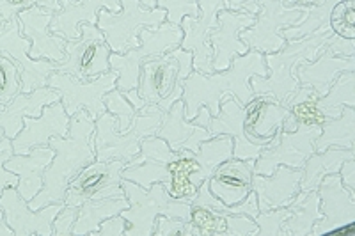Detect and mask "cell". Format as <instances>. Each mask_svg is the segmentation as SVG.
I'll list each match as a JSON object with an SVG mask.
<instances>
[{"instance_id": "6f0895ef", "label": "cell", "mask_w": 355, "mask_h": 236, "mask_svg": "<svg viewBox=\"0 0 355 236\" xmlns=\"http://www.w3.org/2000/svg\"><path fill=\"white\" fill-rule=\"evenodd\" d=\"M0 236H15L12 229L9 228L8 222H6L4 212H2V208H0Z\"/></svg>"}, {"instance_id": "52a82bcc", "label": "cell", "mask_w": 355, "mask_h": 236, "mask_svg": "<svg viewBox=\"0 0 355 236\" xmlns=\"http://www.w3.org/2000/svg\"><path fill=\"white\" fill-rule=\"evenodd\" d=\"M167 12L160 8L148 9L139 0H121V11L101 9L96 27L100 28L112 53H126L141 44L144 27H158L166 22Z\"/></svg>"}, {"instance_id": "603a6c76", "label": "cell", "mask_w": 355, "mask_h": 236, "mask_svg": "<svg viewBox=\"0 0 355 236\" xmlns=\"http://www.w3.org/2000/svg\"><path fill=\"white\" fill-rule=\"evenodd\" d=\"M252 181H254V158L242 160L234 156L222 162L208 178L211 194L226 206L242 203L252 192Z\"/></svg>"}, {"instance_id": "f35d334b", "label": "cell", "mask_w": 355, "mask_h": 236, "mask_svg": "<svg viewBox=\"0 0 355 236\" xmlns=\"http://www.w3.org/2000/svg\"><path fill=\"white\" fill-rule=\"evenodd\" d=\"M329 28L336 36L355 40V0H341L332 8Z\"/></svg>"}, {"instance_id": "d590c367", "label": "cell", "mask_w": 355, "mask_h": 236, "mask_svg": "<svg viewBox=\"0 0 355 236\" xmlns=\"http://www.w3.org/2000/svg\"><path fill=\"white\" fill-rule=\"evenodd\" d=\"M198 162L194 158V153L192 151H180V158L174 162H171L169 172L171 178L166 183L167 192L171 194V197L174 199L189 201L192 204V199L198 194V187L192 185L190 176L198 171Z\"/></svg>"}, {"instance_id": "5bb4252c", "label": "cell", "mask_w": 355, "mask_h": 236, "mask_svg": "<svg viewBox=\"0 0 355 236\" xmlns=\"http://www.w3.org/2000/svg\"><path fill=\"white\" fill-rule=\"evenodd\" d=\"M295 123L290 110L268 94L254 96L243 105V133L247 140L258 146H270L279 132H295Z\"/></svg>"}, {"instance_id": "277c9868", "label": "cell", "mask_w": 355, "mask_h": 236, "mask_svg": "<svg viewBox=\"0 0 355 236\" xmlns=\"http://www.w3.org/2000/svg\"><path fill=\"white\" fill-rule=\"evenodd\" d=\"M123 190L128 199V208L121 213L128 220L125 236H153L155 220L158 215L190 220L192 204L189 201L174 199L164 183L142 188L133 181L123 180Z\"/></svg>"}, {"instance_id": "ab89813d", "label": "cell", "mask_w": 355, "mask_h": 236, "mask_svg": "<svg viewBox=\"0 0 355 236\" xmlns=\"http://www.w3.org/2000/svg\"><path fill=\"white\" fill-rule=\"evenodd\" d=\"M103 103H105L107 107V112L112 114V116L116 117L117 132H128L130 126H132L133 117H135L137 112H135V108L132 107V103L126 100L125 94H123L121 91H117V89H112V91H109L105 96H103Z\"/></svg>"}, {"instance_id": "d4e9b609", "label": "cell", "mask_w": 355, "mask_h": 236, "mask_svg": "<svg viewBox=\"0 0 355 236\" xmlns=\"http://www.w3.org/2000/svg\"><path fill=\"white\" fill-rule=\"evenodd\" d=\"M101 9L119 12L121 0H61V11L53 15L50 31L66 41L77 40L80 37V25H96Z\"/></svg>"}, {"instance_id": "9f6ffc18", "label": "cell", "mask_w": 355, "mask_h": 236, "mask_svg": "<svg viewBox=\"0 0 355 236\" xmlns=\"http://www.w3.org/2000/svg\"><path fill=\"white\" fill-rule=\"evenodd\" d=\"M37 6L52 12L61 11V0H37Z\"/></svg>"}, {"instance_id": "7c38bea8", "label": "cell", "mask_w": 355, "mask_h": 236, "mask_svg": "<svg viewBox=\"0 0 355 236\" xmlns=\"http://www.w3.org/2000/svg\"><path fill=\"white\" fill-rule=\"evenodd\" d=\"M28 50H31V41L21 34L18 17L6 22L0 28V53L9 57L20 71L21 92H31L46 85L49 76L57 69V62L46 59H33Z\"/></svg>"}, {"instance_id": "4dcf8cb0", "label": "cell", "mask_w": 355, "mask_h": 236, "mask_svg": "<svg viewBox=\"0 0 355 236\" xmlns=\"http://www.w3.org/2000/svg\"><path fill=\"white\" fill-rule=\"evenodd\" d=\"M348 158H355L354 149L338 148L331 146L325 151L313 153L306 160L302 167V178H300V192H311L316 190L318 185L327 174L339 172V167Z\"/></svg>"}, {"instance_id": "5b68a950", "label": "cell", "mask_w": 355, "mask_h": 236, "mask_svg": "<svg viewBox=\"0 0 355 236\" xmlns=\"http://www.w3.org/2000/svg\"><path fill=\"white\" fill-rule=\"evenodd\" d=\"M183 41V28L180 25L164 22L158 27H144L141 31V44L126 53H112L109 59L110 69L117 73L116 89L123 94L137 89L141 66L146 60L180 49Z\"/></svg>"}, {"instance_id": "4fadbf2b", "label": "cell", "mask_w": 355, "mask_h": 236, "mask_svg": "<svg viewBox=\"0 0 355 236\" xmlns=\"http://www.w3.org/2000/svg\"><path fill=\"white\" fill-rule=\"evenodd\" d=\"M125 160H94L69 183L64 203L80 206L89 199L125 197L123 190V169Z\"/></svg>"}, {"instance_id": "8fae6325", "label": "cell", "mask_w": 355, "mask_h": 236, "mask_svg": "<svg viewBox=\"0 0 355 236\" xmlns=\"http://www.w3.org/2000/svg\"><path fill=\"white\" fill-rule=\"evenodd\" d=\"M183 84L180 78V62L173 53L146 60L141 66L137 92L150 105H157L166 114L178 100L183 98Z\"/></svg>"}, {"instance_id": "f1b7e54d", "label": "cell", "mask_w": 355, "mask_h": 236, "mask_svg": "<svg viewBox=\"0 0 355 236\" xmlns=\"http://www.w3.org/2000/svg\"><path fill=\"white\" fill-rule=\"evenodd\" d=\"M55 101H61V92L49 85L37 87L31 92H20L0 112V130L4 132V137L12 140L24 128L25 117L41 116L43 108Z\"/></svg>"}, {"instance_id": "1f68e13d", "label": "cell", "mask_w": 355, "mask_h": 236, "mask_svg": "<svg viewBox=\"0 0 355 236\" xmlns=\"http://www.w3.org/2000/svg\"><path fill=\"white\" fill-rule=\"evenodd\" d=\"M128 208L126 197L89 199L78 206V215L73 226V236H94L98 228L109 217L123 213Z\"/></svg>"}, {"instance_id": "681fc988", "label": "cell", "mask_w": 355, "mask_h": 236, "mask_svg": "<svg viewBox=\"0 0 355 236\" xmlns=\"http://www.w3.org/2000/svg\"><path fill=\"white\" fill-rule=\"evenodd\" d=\"M126 229H128V220L121 213H117L103 220L94 236H125Z\"/></svg>"}, {"instance_id": "ffe728a7", "label": "cell", "mask_w": 355, "mask_h": 236, "mask_svg": "<svg viewBox=\"0 0 355 236\" xmlns=\"http://www.w3.org/2000/svg\"><path fill=\"white\" fill-rule=\"evenodd\" d=\"M256 17L243 11L222 9L217 15V22L210 34L214 49V71H224L231 66L234 57L249 52V47L240 40V33L254 24Z\"/></svg>"}, {"instance_id": "9c48e42d", "label": "cell", "mask_w": 355, "mask_h": 236, "mask_svg": "<svg viewBox=\"0 0 355 236\" xmlns=\"http://www.w3.org/2000/svg\"><path fill=\"white\" fill-rule=\"evenodd\" d=\"M112 50L96 25L82 24L80 37L66 41V59L57 62L55 71L68 73L80 81H94L110 69Z\"/></svg>"}, {"instance_id": "816d5d0a", "label": "cell", "mask_w": 355, "mask_h": 236, "mask_svg": "<svg viewBox=\"0 0 355 236\" xmlns=\"http://www.w3.org/2000/svg\"><path fill=\"white\" fill-rule=\"evenodd\" d=\"M355 40H345V37H339V36H332L329 40V43L325 44V49L331 56L334 57H350L355 56Z\"/></svg>"}, {"instance_id": "f6af8a7d", "label": "cell", "mask_w": 355, "mask_h": 236, "mask_svg": "<svg viewBox=\"0 0 355 236\" xmlns=\"http://www.w3.org/2000/svg\"><path fill=\"white\" fill-rule=\"evenodd\" d=\"M157 8L167 12L166 22L180 25L185 17H198V0H157Z\"/></svg>"}, {"instance_id": "4316f807", "label": "cell", "mask_w": 355, "mask_h": 236, "mask_svg": "<svg viewBox=\"0 0 355 236\" xmlns=\"http://www.w3.org/2000/svg\"><path fill=\"white\" fill-rule=\"evenodd\" d=\"M208 130L211 135H231L233 137V156L234 158H258L265 146L249 142L243 133V105L231 94L220 100V110L217 116L210 117Z\"/></svg>"}, {"instance_id": "ba28073f", "label": "cell", "mask_w": 355, "mask_h": 236, "mask_svg": "<svg viewBox=\"0 0 355 236\" xmlns=\"http://www.w3.org/2000/svg\"><path fill=\"white\" fill-rule=\"evenodd\" d=\"M259 12L254 24L240 33V40L250 50H258L263 56L275 53L283 49L286 40L281 36L283 28L299 24L306 17L309 6L286 8L283 0H258Z\"/></svg>"}, {"instance_id": "2e32d148", "label": "cell", "mask_w": 355, "mask_h": 236, "mask_svg": "<svg viewBox=\"0 0 355 236\" xmlns=\"http://www.w3.org/2000/svg\"><path fill=\"white\" fill-rule=\"evenodd\" d=\"M198 17H185L180 24L183 28V41L180 49L192 52L196 71L211 75L215 71L210 34L217 22L218 11L226 9V0H198Z\"/></svg>"}, {"instance_id": "74e56055", "label": "cell", "mask_w": 355, "mask_h": 236, "mask_svg": "<svg viewBox=\"0 0 355 236\" xmlns=\"http://www.w3.org/2000/svg\"><path fill=\"white\" fill-rule=\"evenodd\" d=\"M338 2H341V0H316L315 4L309 6L306 17L299 24L283 28L281 36L286 41H293L311 36V34H316L320 31H327L331 11Z\"/></svg>"}, {"instance_id": "e575fe53", "label": "cell", "mask_w": 355, "mask_h": 236, "mask_svg": "<svg viewBox=\"0 0 355 236\" xmlns=\"http://www.w3.org/2000/svg\"><path fill=\"white\" fill-rule=\"evenodd\" d=\"M233 156V137L231 135H215L210 140H205L194 158L198 162V171L190 176L192 185L199 188L202 181L211 176V172L227 158Z\"/></svg>"}, {"instance_id": "ee69618b", "label": "cell", "mask_w": 355, "mask_h": 236, "mask_svg": "<svg viewBox=\"0 0 355 236\" xmlns=\"http://www.w3.org/2000/svg\"><path fill=\"white\" fill-rule=\"evenodd\" d=\"M153 236H202V231L196 228L190 220L158 215L155 220Z\"/></svg>"}, {"instance_id": "60d3db41", "label": "cell", "mask_w": 355, "mask_h": 236, "mask_svg": "<svg viewBox=\"0 0 355 236\" xmlns=\"http://www.w3.org/2000/svg\"><path fill=\"white\" fill-rule=\"evenodd\" d=\"M21 92L20 71L9 57L0 53V103L8 105Z\"/></svg>"}, {"instance_id": "f907efd6", "label": "cell", "mask_w": 355, "mask_h": 236, "mask_svg": "<svg viewBox=\"0 0 355 236\" xmlns=\"http://www.w3.org/2000/svg\"><path fill=\"white\" fill-rule=\"evenodd\" d=\"M37 4V0H0V18L9 22L11 18L18 17L21 11L31 9Z\"/></svg>"}, {"instance_id": "bcb514c9", "label": "cell", "mask_w": 355, "mask_h": 236, "mask_svg": "<svg viewBox=\"0 0 355 236\" xmlns=\"http://www.w3.org/2000/svg\"><path fill=\"white\" fill-rule=\"evenodd\" d=\"M226 220V231L222 236H256L258 224L252 217L245 213H224Z\"/></svg>"}, {"instance_id": "7bdbcfd3", "label": "cell", "mask_w": 355, "mask_h": 236, "mask_svg": "<svg viewBox=\"0 0 355 236\" xmlns=\"http://www.w3.org/2000/svg\"><path fill=\"white\" fill-rule=\"evenodd\" d=\"M291 215V206L284 208L268 210V212H259L254 217L256 224H258V236H284L283 224L284 220Z\"/></svg>"}, {"instance_id": "db71d44e", "label": "cell", "mask_w": 355, "mask_h": 236, "mask_svg": "<svg viewBox=\"0 0 355 236\" xmlns=\"http://www.w3.org/2000/svg\"><path fill=\"white\" fill-rule=\"evenodd\" d=\"M226 9L249 12V15L256 17L259 12V2L258 0H226Z\"/></svg>"}, {"instance_id": "7402d4cb", "label": "cell", "mask_w": 355, "mask_h": 236, "mask_svg": "<svg viewBox=\"0 0 355 236\" xmlns=\"http://www.w3.org/2000/svg\"><path fill=\"white\" fill-rule=\"evenodd\" d=\"M69 119L62 101H55L43 108L41 116L25 117L24 128L12 142L15 155H27L36 146L49 144L52 137H66L69 133Z\"/></svg>"}, {"instance_id": "6125c7cd", "label": "cell", "mask_w": 355, "mask_h": 236, "mask_svg": "<svg viewBox=\"0 0 355 236\" xmlns=\"http://www.w3.org/2000/svg\"><path fill=\"white\" fill-rule=\"evenodd\" d=\"M2 137H4V132H2V130H0V140H2Z\"/></svg>"}, {"instance_id": "f5cc1de1", "label": "cell", "mask_w": 355, "mask_h": 236, "mask_svg": "<svg viewBox=\"0 0 355 236\" xmlns=\"http://www.w3.org/2000/svg\"><path fill=\"white\" fill-rule=\"evenodd\" d=\"M339 176H341V183L355 196V158H348L341 164Z\"/></svg>"}, {"instance_id": "d6986e66", "label": "cell", "mask_w": 355, "mask_h": 236, "mask_svg": "<svg viewBox=\"0 0 355 236\" xmlns=\"http://www.w3.org/2000/svg\"><path fill=\"white\" fill-rule=\"evenodd\" d=\"M178 158L180 153L173 151L166 140L157 135L146 137L141 142L139 155L126 162L123 169V180L133 181L142 188H150L155 183L166 185L171 178V162Z\"/></svg>"}, {"instance_id": "f546056e", "label": "cell", "mask_w": 355, "mask_h": 236, "mask_svg": "<svg viewBox=\"0 0 355 236\" xmlns=\"http://www.w3.org/2000/svg\"><path fill=\"white\" fill-rule=\"evenodd\" d=\"M53 155L55 153L49 144H41L31 149L27 155L12 153L6 160V169L18 174L17 190L27 203L34 199L43 188L44 169L50 165Z\"/></svg>"}, {"instance_id": "9a60e30c", "label": "cell", "mask_w": 355, "mask_h": 236, "mask_svg": "<svg viewBox=\"0 0 355 236\" xmlns=\"http://www.w3.org/2000/svg\"><path fill=\"white\" fill-rule=\"evenodd\" d=\"M320 126H299L295 132H283L275 144L266 146L254 160V174L270 176L279 165L302 169L306 160L315 153V140Z\"/></svg>"}, {"instance_id": "8d00e7d4", "label": "cell", "mask_w": 355, "mask_h": 236, "mask_svg": "<svg viewBox=\"0 0 355 236\" xmlns=\"http://www.w3.org/2000/svg\"><path fill=\"white\" fill-rule=\"evenodd\" d=\"M316 107L325 117H338L343 112V107L355 108V71L336 76L327 94L316 100Z\"/></svg>"}, {"instance_id": "484cf974", "label": "cell", "mask_w": 355, "mask_h": 236, "mask_svg": "<svg viewBox=\"0 0 355 236\" xmlns=\"http://www.w3.org/2000/svg\"><path fill=\"white\" fill-rule=\"evenodd\" d=\"M157 137L164 139L169 144L173 151H192L198 153L205 140H210L211 132L208 128H202L194 121H189L185 117V103L183 100H178L173 107L164 114L162 123L158 126Z\"/></svg>"}, {"instance_id": "94428289", "label": "cell", "mask_w": 355, "mask_h": 236, "mask_svg": "<svg viewBox=\"0 0 355 236\" xmlns=\"http://www.w3.org/2000/svg\"><path fill=\"white\" fill-rule=\"evenodd\" d=\"M4 24H6V22L2 20V18H0V28H2V25H4Z\"/></svg>"}, {"instance_id": "7dc6e473", "label": "cell", "mask_w": 355, "mask_h": 236, "mask_svg": "<svg viewBox=\"0 0 355 236\" xmlns=\"http://www.w3.org/2000/svg\"><path fill=\"white\" fill-rule=\"evenodd\" d=\"M12 153L15 151H12L11 139L2 137V140H0V196H2L6 187H17L18 185V174L6 169V160Z\"/></svg>"}, {"instance_id": "6da1fadb", "label": "cell", "mask_w": 355, "mask_h": 236, "mask_svg": "<svg viewBox=\"0 0 355 236\" xmlns=\"http://www.w3.org/2000/svg\"><path fill=\"white\" fill-rule=\"evenodd\" d=\"M94 130L96 119L85 110H78L69 119V133L66 137H52L49 142L53 149V158L44 169L43 188L34 199L28 201L33 210H40L46 204L62 203L69 183L96 160L94 151Z\"/></svg>"}, {"instance_id": "c3c4849f", "label": "cell", "mask_w": 355, "mask_h": 236, "mask_svg": "<svg viewBox=\"0 0 355 236\" xmlns=\"http://www.w3.org/2000/svg\"><path fill=\"white\" fill-rule=\"evenodd\" d=\"M78 215V206H71V204H64L61 212L57 213L55 219L52 222L53 236H71L73 226Z\"/></svg>"}, {"instance_id": "680465c9", "label": "cell", "mask_w": 355, "mask_h": 236, "mask_svg": "<svg viewBox=\"0 0 355 236\" xmlns=\"http://www.w3.org/2000/svg\"><path fill=\"white\" fill-rule=\"evenodd\" d=\"M316 0H283L286 8H300V6H313Z\"/></svg>"}, {"instance_id": "83f0119b", "label": "cell", "mask_w": 355, "mask_h": 236, "mask_svg": "<svg viewBox=\"0 0 355 236\" xmlns=\"http://www.w3.org/2000/svg\"><path fill=\"white\" fill-rule=\"evenodd\" d=\"M345 71H355V56L334 57L327 50H322L315 60H300L295 66L293 75L299 85L311 87L322 98L334 84L336 76Z\"/></svg>"}, {"instance_id": "7a4b0ae2", "label": "cell", "mask_w": 355, "mask_h": 236, "mask_svg": "<svg viewBox=\"0 0 355 236\" xmlns=\"http://www.w3.org/2000/svg\"><path fill=\"white\" fill-rule=\"evenodd\" d=\"M252 75L266 76L265 56L258 50H250L243 56L234 57L231 66L224 71H215L211 75L192 71L183 84V103H185V117L189 121L198 116L199 108H210L211 116H217L220 110V100L231 94L242 105L249 103L254 98V92L249 85Z\"/></svg>"}, {"instance_id": "e0dca14e", "label": "cell", "mask_w": 355, "mask_h": 236, "mask_svg": "<svg viewBox=\"0 0 355 236\" xmlns=\"http://www.w3.org/2000/svg\"><path fill=\"white\" fill-rule=\"evenodd\" d=\"M64 204L62 201L33 210L18 194L17 187H6L0 196V208L15 236H53L52 222Z\"/></svg>"}, {"instance_id": "ac0fdd59", "label": "cell", "mask_w": 355, "mask_h": 236, "mask_svg": "<svg viewBox=\"0 0 355 236\" xmlns=\"http://www.w3.org/2000/svg\"><path fill=\"white\" fill-rule=\"evenodd\" d=\"M316 192L320 197L322 219L313 228V236L331 235L336 229L355 224V196L341 183L339 172H332L323 178Z\"/></svg>"}, {"instance_id": "cb8c5ba5", "label": "cell", "mask_w": 355, "mask_h": 236, "mask_svg": "<svg viewBox=\"0 0 355 236\" xmlns=\"http://www.w3.org/2000/svg\"><path fill=\"white\" fill-rule=\"evenodd\" d=\"M302 169H293L288 165H279L270 176L254 174L252 190L258 199L259 212L284 208L300 192Z\"/></svg>"}, {"instance_id": "30bf717a", "label": "cell", "mask_w": 355, "mask_h": 236, "mask_svg": "<svg viewBox=\"0 0 355 236\" xmlns=\"http://www.w3.org/2000/svg\"><path fill=\"white\" fill-rule=\"evenodd\" d=\"M117 73L109 71L105 75L98 76L94 81H80L77 76L68 75V73L53 71L46 81V85L57 89L61 92V101L66 108V114L69 117L77 114L78 110H85L93 119L107 112V107L103 103V96L107 92L116 89Z\"/></svg>"}, {"instance_id": "91938a15", "label": "cell", "mask_w": 355, "mask_h": 236, "mask_svg": "<svg viewBox=\"0 0 355 236\" xmlns=\"http://www.w3.org/2000/svg\"><path fill=\"white\" fill-rule=\"evenodd\" d=\"M139 2H141V4L148 9L157 8V0H139Z\"/></svg>"}, {"instance_id": "44dd1931", "label": "cell", "mask_w": 355, "mask_h": 236, "mask_svg": "<svg viewBox=\"0 0 355 236\" xmlns=\"http://www.w3.org/2000/svg\"><path fill=\"white\" fill-rule=\"evenodd\" d=\"M53 15L55 12L37 4L18 15L21 34L31 41L28 53L33 59H46L53 62H62L66 59V40L50 31Z\"/></svg>"}, {"instance_id": "8992f818", "label": "cell", "mask_w": 355, "mask_h": 236, "mask_svg": "<svg viewBox=\"0 0 355 236\" xmlns=\"http://www.w3.org/2000/svg\"><path fill=\"white\" fill-rule=\"evenodd\" d=\"M164 112L155 108L153 112H137L132 121V126L126 133H119L116 130V117L105 112L96 119L94 130V151L96 160H125L130 162L141 151V142L146 137L155 135L162 123Z\"/></svg>"}, {"instance_id": "b9f144b4", "label": "cell", "mask_w": 355, "mask_h": 236, "mask_svg": "<svg viewBox=\"0 0 355 236\" xmlns=\"http://www.w3.org/2000/svg\"><path fill=\"white\" fill-rule=\"evenodd\" d=\"M190 222L202 231V236H222L226 231V220L224 213L211 212L208 208L194 206L190 212Z\"/></svg>"}, {"instance_id": "d6a6232c", "label": "cell", "mask_w": 355, "mask_h": 236, "mask_svg": "<svg viewBox=\"0 0 355 236\" xmlns=\"http://www.w3.org/2000/svg\"><path fill=\"white\" fill-rule=\"evenodd\" d=\"M290 206L291 215L283 224L284 236H313V228L322 219L318 192H299Z\"/></svg>"}, {"instance_id": "836d02e7", "label": "cell", "mask_w": 355, "mask_h": 236, "mask_svg": "<svg viewBox=\"0 0 355 236\" xmlns=\"http://www.w3.org/2000/svg\"><path fill=\"white\" fill-rule=\"evenodd\" d=\"M322 132L315 140V151H325L331 146L354 149L355 146V108L343 107L338 117H327L320 126Z\"/></svg>"}, {"instance_id": "11a10c76", "label": "cell", "mask_w": 355, "mask_h": 236, "mask_svg": "<svg viewBox=\"0 0 355 236\" xmlns=\"http://www.w3.org/2000/svg\"><path fill=\"white\" fill-rule=\"evenodd\" d=\"M125 96H126V100H128L130 103H132V107L135 108V112H139V110H142V108H144L146 105H148L144 100H142L141 96H139L137 89H132V91L125 92Z\"/></svg>"}, {"instance_id": "3957f363", "label": "cell", "mask_w": 355, "mask_h": 236, "mask_svg": "<svg viewBox=\"0 0 355 236\" xmlns=\"http://www.w3.org/2000/svg\"><path fill=\"white\" fill-rule=\"evenodd\" d=\"M332 36L334 33L331 28L320 31V33L300 37V40L286 41L279 52L265 56L268 75H252L249 78V85L254 92V96L268 94L279 103L286 100L291 92H295V89L299 87V81L293 75L295 66L299 65L300 60H315Z\"/></svg>"}]
</instances>
